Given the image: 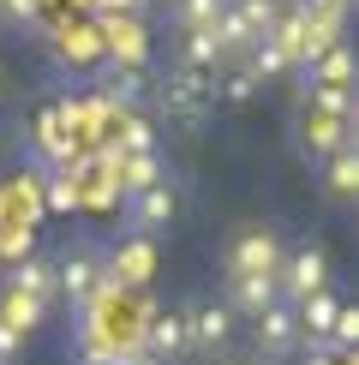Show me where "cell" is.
I'll list each match as a JSON object with an SVG mask.
<instances>
[{"mask_svg": "<svg viewBox=\"0 0 359 365\" xmlns=\"http://www.w3.org/2000/svg\"><path fill=\"white\" fill-rule=\"evenodd\" d=\"M96 36H102V54H114L120 66H144L150 42H144V19H132V12H108V19H96Z\"/></svg>", "mask_w": 359, "mask_h": 365, "instance_id": "1", "label": "cell"}, {"mask_svg": "<svg viewBox=\"0 0 359 365\" xmlns=\"http://www.w3.org/2000/svg\"><path fill=\"white\" fill-rule=\"evenodd\" d=\"M0 6H6V12H12V19H36V12H42V6H36V0H0Z\"/></svg>", "mask_w": 359, "mask_h": 365, "instance_id": "28", "label": "cell"}, {"mask_svg": "<svg viewBox=\"0 0 359 365\" xmlns=\"http://www.w3.org/2000/svg\"><path fill=\"white\" fill-rule=\"evenodd\" d=\"M251 90H258V72H234V78H228V102H251Z\"/></svg>", "mask_w": 359, "mask_h": 365, "instance_id": "26", "label": "cell"}, {"mask_svg": "<svg viewBox=\"0 0 359 365\" xmlns=\"http://www.w3.org/2000/svg\"><path fill=\"white\" fill-rule=\"evenodd\" d=\"M323 282H329V264H323V252H299L293 264H288V287H281V294L293 299H311V294H323Z\"/></svg>", "mask_w": 359, "mask_h": 365, "instance_id": "7", "label": "cell"}, {"mask_svg": "<svg viewBox=\"0 0 359 365\" xmlns=\"http://www.w3.org/2000/svg\"><path fill=\"white\" fill-rule=\"evenodd\" d=\"M42 299H30V294H19V287H0V324L6 329H19V336H30V329L42 324Z\"/></svg>", "mask_w": 359, "mask_h": 365, "instance_id": "11", "label": "cell"}, {"mask_svg": "<svg viewBox=\"0 0 359 365\" xmlns=\"http://www.w3.org/2000/svg\"><path fill=\"white\" fill-rule=\"evenodd\" d=\"M180 66H186V72H209V66H222V42H216V30H186Z\"/></svg>", "mask_w": 359, "mask_h": 365, "instance_id": "14", "label": "cell"}, {"mask_svg": "<svg viewBox=\"0 0 359 365\" xmlns=\"http://www.w3.org/2000/svg\"><path fill=\"white\" fill-rule=\"evenodd\" d=\"M36 144H42V156H48V162H60V168H72V162H78V138L60 126L54 108H42V120H36Z\"/></svg>", "mask_w": 359, "mask_h": 365, "instance_id": "8", "label": "cell"}, {"mask_svg": "<svg viewBox=\"0 0 359 365\" xmlns=\"http://www.w3.org/2000/svg\"><path fill=\"white\" fill-rule=\"evenodd\" d=\"M299 341V317H293V306H269V312H258V347L264 354H288V347Z\"/></svg>", "mask_w": 359, "mask_h": 365, "instance_id": "6", "label": "cell"}, {"mask_svg": "<svg viewBox=\"0 0 359 365\" xmlns=\"http://www.w3.org/2000/svg\"><path fill=\"white\" fill-rule=\"evenodd\" d=\"M108 276L120 282V287H144L150 276H156V246L138 234V240H126L114 257H108Z\"/></svg>", "mask_w": 359, "mask_h": 365, "instance_id": "4", "label": "cell"}, {"mask_svg": "<svg viewBox=\"0 0 359 365\" xmlns=\"http://www.w3.org/2000/svg\"><path fill=\"white\" fill-rule=\"evenodd\" d=\"M138 347H150V354H180V347H186V324H180V312H150Z\"/></svg>", "mask_w": 359, "mask_h": 365, "instance_id": "9", "label": "cell"}, {"mask_svg": "<svg viewBox=\"0 0 359 365\" xmlns=\"http://www.w3.org/2000/svg\"><path fill=\"white\" fill-rule=\"evenodd\" d=\"M228 282H234V306H239V312H251V317L269 312V306H276V294H281L276 276H228Z\"/></svg>", "mask_w": 359, "mask_h": 365, "instance_id": "12", "label": "cell"}, {"mask_svg": "<svg viewBox=\"0 0 359 365\" xmlns=\"http://www.w3.org/2000/svg\"><path fill=\"white\" fill-rule=\"evenodd\" d=\"M311 114H329V120H341V126H353V96L335 90V84H311Z\"/></svg>", "mask_w": 359, "mask_h": 365, "instance_id": "18", "label": "cell"}, {"mask_svg": "<svg viewBox=\"0 0 359 365\" xmlns=\"http://www.w3.org/2000/svg\"><path fill=\"white\" fill-rule=\"evenodd\" d=\"M234 12H239V19H246L251 42H264L269 30H276V19H281V6H276V0H234Z\"/></svg>", "mask_w": 359, "mask_h": 365, "instance_id": "19", "label": "cell"}, {"mask_svg": "<svg viewBox=\"0 0 359 365\" xmlns=\"http://www.w3.org/2000/svg\"><path fill=\"white\" fill-rule=\"evenodd\" d=\"M239 365H258V359H239Z\"/></svg>", "mask_w": 359, "mask_h": 365, "instance_id": "29", "label": "cell"}, {"mask_svg": "<svg viewBox=\"0 0 359 365\" xmlns=\"http://www.w3.org/2000/svg\"><path fill=\"white\" fill-rule=\"evenodd\" d=\"M353 126H341V120H329V114H306V144L311 150H323V156H335V150H348Z\"/></svg>", "mask_w": 359, "mask_h": 365, "instance_id": "16", "label": "cell"}, {"mask_svg": "<svg viewBox=\"0 0 359 365\" xmlns=\"http://www.w3.org/2000/svg\"><path fill=\"white\" fill-rule=\"evenodd\" d=\"M30 252H36V227H19V222H6V227H0V264H24V257Z\"/></svg>", "mask_w": 359, "mask_h": 365, "instance_id": "21", "label": "cell"}, {"mask_svg": "<svg viewBox=\"0 0 359 365\" xmlns=\"http://www.w3.org/2000/svg\"><path fill=\"white\" fill-rule=\"evenodd\" d=\"M180 324H186V347H222L234 329V312L228 306H186Z\"/></svg>", "mask_w": 359, "mask_h": 365, "instance_id": "3", "label": "cell"}, {"mask_svg": "<svg viewBox=\"0 0 359 365\" xmlns=\"http://www.w3.org/2000/svg\"><path fill=\"white\" fill-rule=\"evenodd\" d=\"M329 192H335V197H353L359 192V156H353V144L329 156Z\"/></svg>", "mask_w": 359, "mask_h": 365, "instance_id": "20", "label": "cell"}, {"mask_svg": "<svg viewBox=\"0 0 359 365\" xmlns=\"http://www.w3.org/2000/svg\"><path fill=\"white\" fill-rule=\"evenodd\" d=\"M90 287H96V257L78 252V257H66V264L54 269V294H66V299H90Z\"/></svg>", "mask_w": 359, "mask_h": 365, "instance_id": "10", "label": "cell"}, {"mask_svg": "<svg viewBox=\"0 0 359 365\" xmlns=\"http://www.w3.org/2000/svg\"><path fill=\"white\" fill-rule=\"evenodd\" d=\"M19 329H6V324H0V365H6V359H19Z\"/></svg>", "mask_w": 359, "mask_h": 365, "instance_id": "27", "label": "cell"}, {"mask_svg": "<svg viewBox=\"0 0 359 365\" xmlns=\"http://www.w3.org/2000/svg\"><path fill=\"white\" fill-rule=\"evenodd\" d=\"M180 24H186V30H216V19H222V12H228V0H180Z\"/></svg>", "mask_w": 359, "mask_h": 365, "instance_id": "22", "label": "cell"}, {"mask_svg": "<svg viewBox=\"0 0 359 365\" xmlns=\"http://www.w3.org/2000/svg\"><path fill=\"white\" fill-rule=\"evenodd\" d=\"M281 269V246L269 227H246L228 252V276H276Z\"/></svg>", "mask_w": 359, "mask_h": 365, "instance_id": "2", "label": "cell"}, {"mask_svg": "<svg viewBox=\"0 0 359 365\" xmlns=\"http://www.w3.org/2000/svg\"><path fill=\"white\" fill-rule=\"evenodd\" d=\"M132 216H138L144 227H162V222L174 216V192H168V186H150V192H138V197H132Z\"/></svg>", "mask_w": 359, "mask_h": 365, "instance_id": "17", "label": "cell"}, {"mask_svg": "<svg viewBox=\"0 0 359 365\" xmlns=\"http://www.w3.org/2000/svg\"><path fill=\"white\" fill-rule=\"evenodd\" d=\"M6 287H19V294H30V299H42V306H48V299H54V269L36 264V257H24V264H12Z\"/></svg>", "mask_w": 359, "mask_h": 365, "instance_id": "13", "label": "cell"}, {"mask_svg": "<svg viewBox=\"0 0 359 365\" xmlns=\"http://www.w3.org/2000/svg\"><path fill=\"white\" fill-rule=\"evenodd\" d=\"M42 204H48V210H78V180H72V174L48 180V192H42Z\"/></svg>", "mask_w": 359, "mask_h": 365, "instance_id": "23", "label": "cell"}, {"mask_svg": "<svg viewBox=\"0 0 359 365\" xmlns=\"http://www.w3.org/2000/svg\"><path fill=\"white\" fill-rule=\"evenodd\" d=\"M353 341H359V312L341 306V312H335V329H329V347L341 354V347H353Z\"/></svg>", "mask_w": 359, "mask_h": 365, "instance_id": "24", "label": "cell"}, {"mask_svg": "<svg viewBox=\"0 0 359 365\" xmlns=\"http://www.w3.org/2000/svg\"><path fill=\"white\" fill-rule=\"evenodd\" d=\"M288 66H293V60L281 54L276 42H258V66H251V72H258V84H264V78H276V72H288Z\"/></svg>", "mask_w": 359, "mask_h": 365, "instance_id": "25", "label": "cell"}, {"mask_svg": "<svg viewBox=\"0 0 359 365\" xmlns=\"http://www.w3.org/2000/svg\"><path fill=\"white\" fill-rule=\"evenodd\" d=\"M348 78H353V48H348V42H335L329 54L311 60V84H335V90H348Z\"/></svg>", "mask_w": 359, "mask_h": 365, "instance_id": "15", "label": "cell"}, {"mask_svg": "<svg viewBox=\"0 0 359 365\" xmlns=\"http://www.w3.org/2000/svg\"><path fill=\"white\" fill-rule=\"evenodd\" d=\"M54 42H60V54L72 60V66H90V60H102V36H96V19H60L54 24Z\"/></svg>", "mask_w": 359, "mask_h": 365, "instance_id": "5", "label": "cell"}]
</instances>
